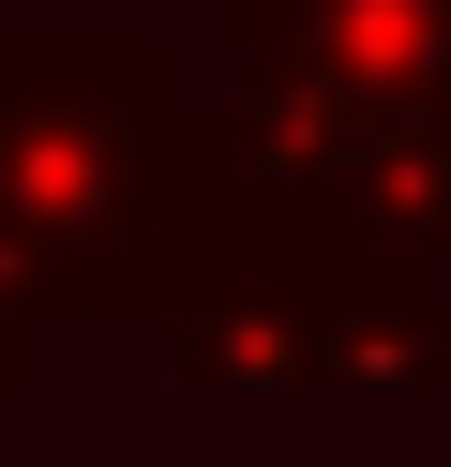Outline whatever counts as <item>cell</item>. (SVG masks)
I'll return each mask as SVG.
<instances>
[{"label": "cell", "instance_id": "1", "mask_svg": "<svg viewBox=\"0 0 451 467\" xmlns=\"http://www.w3.org/2000/svg\"><path fill=\"white\" fill-rule=\"evenodd\" d=\"M196 136L150 31H0V317L30 332H166L226 256Z\"/></svg>", "mask_w": 451, "mask_h": 467}, {"label": "cell", "instance_id": "2", "mask_svg": "<svg viewBox=\"0 0 451 467\" xmlns=\"http://www.w3.org/2000/svg\"><path fill=\"white\" fill-rule=\"evenodd\" d=\"M346 256L361 242H331V226H241L196 272V302L166 317L180 377H196V392H316V332H331Z\"/></svg>", "mask_w": 451, "mask_h": 467}, {"label": "cell", "instance_id": "6", "mask_svg": "<svg viewBox=\"0 0 451 467\" xmlns=\"http://www.w3.org/2000/svg\"><path fill=\"white\" fill-rule=\"evenodd\" d=\"M30 347H46V332H30V317H0V392L30 377Z\"/></svg>", "mask_w": 451, "mask_h": 467}, {"label": "cell", "instance_id": "4", "mask_svg": "<svg viewBox=\"0 0 451 467\" xmlns=\"http://www.w3.org/2000/svg\"><path fill=\"white\" fill-rule=\"evenodd\" d=\"M331 242H361L376 272H451V106H406V121L361 136L346 196H331Z\"/></svg>", "mask_w": 451, "mask_h": 467}, {"label": "cell", "instance_id": "5", "mask_svg": "<svg viewBox=\"0 0 451 467\" xmlns=\"http://www.w3.org/2000/svg\"><path fill=\"white\" fill-rule=\"evenodd\" d=\"M316 392H451V286L346 256L331 332H316Z\"/></svg>", "mask_w": 451, "mask_h": 467}, {"label": "cell", "instance_id": "3", "mask_svg": "<svg viewBox=\"0 0 451 467\" xmlns=\"http://www.w3.org/2000/svg\"><path fill=\"white\" fill-rule=\"evenodd\" d=\"M226 46L256 91H316L361 121L451 106V0H226Z\"/></svg>", "mask_w": 451, "mask_h": 467}]
</instances>
